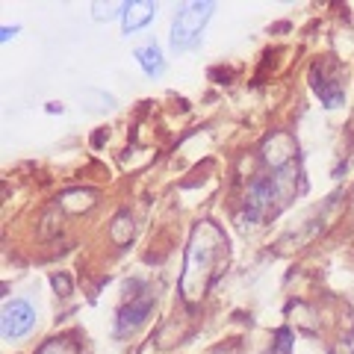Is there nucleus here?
I'll return each instance as SVG.
<instances>
[{
    "label": "nucleus",
    "mask_w": 354,
    "mask_h": 354,
    "mask_svg": "<svg viewBox=\"0 0 354 354\" xmlns=\"http://www.w3.org/2000/svg\"><path fill=\"white\" fill-rule=\"evenodd\" d=\"M41 354H77V346L71 339H50L48 346L41 348Z\"/></svg>",
    "instance_id": "obj_11"
},
{
    "label": "nucleus",
    "mask_w": 354,
    "mask_h": 354,
    "mask_svg": "<svg viewBox=\"0 0 354 354\" xmlns=\"http://www.w3.org/2000/svg\"><path fill=\"white\" fill-rule=\"evenodd\" d=\"M0 322H3L6 339H21V337H27V330L36 322V310H32V304L24 301V298H12V301H6Z\"/></svg>",
    "instance_id": "obj_3"
},
{
    "label": "nucleus",
    "mask_w": 354,
    "mask_h": 354,
    "mask_svg": "<svg viewBox=\"0 0 354 354\" xmlns=\"http://www.w3.org/2000/svg\"><path fill=\"white\" fill-rule=\"evenodd\" d=\"M263 157L269 162L272 171H283V169H292V160H295V145L286 133H274V136L263 145Z\"/></svg>",
    "instance_id": "obj_4"
},
{
    "label": "nucleus",
    "mask_w": 354,
    "mask_h": 354,
    "mask_svg": "<svg viewBox=\"0 0 354 354\" xmlns=\"http://www.w3.org/2000/svg\"><path fill=\"white\" fill-rule=\"evenodd\" d=\"M53 283H57V292H68V278H57V281H53Z\"/></svg>",
    "instance_id": "obj_13"
},
{
    "label": "nucleus",
    "mask_w": 354,
    "mask_h": 354,
    "mask_svg": "<svg viewBox=\"0 0 354 354\" xmlns=\"http://www.w3.org/2000/svg\"><path fill=\"white\" fill-rule=\"evenodd\" d=\"M136 59H139L142 68H145V74H151V77H157V74L165 68V59H162V53H160V48H157V41L142 44V48L136 50Z\"/></svg>",
    "instance_id": "obj_7"
},
{
    "label": "nucleus",
    "mask_w": 354,
    "mask_h": 354,
    "mask_svg": "<svg viewBox=\"0 0 354 354\" xmlns=\"http://www.w3.org/2000/svg\"><path fill=\"white\" fill-rule=\"evenodd\" d=\"M92 12H95V18H109V15L124 12V6H115V3H95Z\"/></svg>",
    "instance_id": "obj_12"
},
{
    "label": "nucleus",
    "mask_w": 354,
    "mask_h": 354,
    "mask_svg": "<svg viewBox=\"0 0 354 354\" xmlns=\"http://www.w3.org/2000/svg\"><path fill=\"white\" fill-rule=\"evenodd\" d=\"M95 204V195L92 192H77V189H71V192H65L62 195V207L68 209V213H83L86 207H92Z\"/></svg>",
    "instance_id": "obj_9"
},
{
    "label": "nucleus",
    "mask_w": 354,
    "mask_h": 354,
    "mask_svg": "<svg viewBox=\"0 0 354 354\" xmlns=\"http://www.w3.org/2000/svg\"><path fill=\"white\" fill-rule=\"evenodd\" d=\"M216 12V3L213 0H192V3H183L174 15V24H171V48L174 50H189L195 48L204 36V27L209 15Z\"/></svg>",
    "instance_id": "obj_2"
},
{
    "label": "nucleus",
    "mask_w": 354,
    "mask_h": 354,
    "mask_svg": "<svg viewBox=\"0 0 354 354\" xmlns=\"http://www.w3.org/2000/svg\"><path fill=\"white\" fill-rule=\"evenodd\" d=\"M225 257H227V245L213 221L195 225L189 248H186L183 278H180V292L186 304H198L207 295L209 283L218 278L221 266H225Z\"/></svg>",
    "instance_id": "obj_1"
},
{
    "label": "nucleus",
    "mask_w": 354,
    "mask_h": 354,
    "mask_svg": "<svg viewBox=\"0 0 354 354\" xmlns=\"http://www.w3.org/2000/svg\"><path fill=\"white\" fill-rule=\"evenodd\" d=\"M130 234H133V221H130L127 213H121V216L113 221V239H115V242H127Z\"/></svg>",
    "instance_id": "obj_10"
},
{
    "label": "nucleus",
    "mask_w": 354,
    "mask_h": 354,
    "mask_svg": "<svg viewBox=\"0 0 354 354\" xmlns=\"http://www.w3.org/2000/svg\"><path fill=\"white\" fill-rule=\"evenodd\" d=\"M148 310H151V295L148 292H142L139 298H133L127 307H121V313H118V334H130V330L148 316Z\"/></svg>",
    "instance_id": "obj_6"
},
{
    "label": "nucleus",
    "mask_w": 354,
    "mask_h": 354,
    "mask_svg": "<svg viewBox=\"0 0 354 354\" xmlns=\"http://www.w3.org/2000/svg\"><path fill=\"white\" fill-rule=\"evenodd\" d=\"M153 15H157V3H151V0H130V3L124 6V12H121V30L124 32H139L145 30Z\"/></svg>",
    "instance_id": "obj_5"
},
{
    "label": "nucleus",
    "mask_w": 354,
    "mask_h": 354,
    "mask_svg": "<svg viewBox=\"0 0 354 354\" xmlns=\"http://www.w3.org/2000/svg\"><path fill=\"white\" fill-rule=\"evenodd\" d=\"M313 86H316V92H319V97H322V104L328 106V109H334V106H339L342 104V88H339V83H334V80H325L322 74H313Z\"/></svg>",
    "instance_id": "obj_8"
}]
</instances>
